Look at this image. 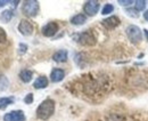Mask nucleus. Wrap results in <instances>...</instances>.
<instances>
[{
    "instance_id": "nucleus-10",
    "label": "nucleus",
    "mask_w": 148,
    "mask_h": 121,
    "mask_svg": "<svg viewBox=\"0 0 148 121\" xmlns=\"http://www.w3.org/2000/svg\"><path fill=\"white\" fill-rule=\"evenodd\" d=\"M67 58H69V53L66 49H60L53 55V59L57 63H64L67 61Z\"/></svg>"
},
{
    "instance_id": "nucleus-4",
    "label": "nucleus",
    "mask_w": 148,
    "mask_h": 121,
    "mask_svg": "<svg viewBox=\"0 0 148 121\" xmlns=\"http://www.w3.org/2000/svg\"><path fill=\"white\" fill-rule=\"evenodd\" d=\"M76 41L82 45V46H87V47H91L96 45V37L92 35V32L90 31H84L82 33L76 35Z\"/></svg>"
},
{
    "instance_id": "nucleus-22",
    "label": "nucleus",
    "mask_w": 148,
    "mask_h": 121,
    "mask_svg": "<svg viewBox=\"0 0 148 121\" xmlns=\"http://www.w3.org/2000/svg\"><path fill=\"white\" fill-rule=\"evenodd\" d=\"M33 102V94H27L24 98V103L25 104H31Z\"/></svg>"
},
{
    "instance_id": "nucleus-17",
    "label": "nucleus",
    "mask_w": 148,
    "mask_h": 121,
    "mask_svg": "<svg viewBox=\"0 0 148 121\" xmlns=\"http://www.w3.org/2000/svg\"><path fill=\"white\" fill-rule=\"evenodd\" d=\"M9 87V80L6 75L0 74V91H6Z\"/></svg>"
},
{
    "instance_id": "nucleus-24",
    "label": "nucleus",
    "mask_w": 148,
    "mask_h": 121,
    "mask_svg": "<svg viewBox=\"0 0 148 121\" xmlns=\"http://www.w3.org/2000/svg\"><path fill=\"white\" fill-rule=\"evenodd\" d=\"M26 49H27V46L25 44H19V54H24L26 52Z\"/></svg>"
},
{
    "instance_id": "nucleus-3",
    "label": "nucleus",
    "mask_w": 148,
    "mask_h": 121,
    "mask_svg": "<svg viewBox=\"0 0 148 121\" xmlns=\"http://www.w3.org/2000/svg\"><path fill=\"white\" fill-rule=\"evenodd\" d=\"M125 33H127L128 39L134 45L140 44L143 40V32L137 25H129L125 30Z\"/></svg>"
},
{
    "instance_id": "nucleus-21",
    "label": "nucleus",
    "mask_w": 148,
    "mask_h": 121,
    "mask_svg": "<svg viewBox=\"0 0 148 121\" xmlns=\"http://www.w3.org/2000/svg\"><path fill=\"white\" fill-rule=\"evenodd\" d=\"M6 39H7V35H6V31L2 29V28H0V44H2V42H5L6 41Z\"/></svg>"
},
{
    "instance_id": "nucleus-19",
    "label": "nucleus",
    "mask_w": 148,
    "mask_h": 121,
    "mask_svg": "<svg viewBox=\"0 0 148 121\" xmlns=\"http://www.w3.org/2000/svg\"><path fill=\"white\" fill-rule=\"evenodd\" d=\"M113 10H114V6H113L112 3H106V5L104 6L103 10H101V14H103V15H108V14L113 13Z\"/></svg>"
},
{
    "instance_id": "nucleus-14",
    "label": "nucleus",
    "mask_w": 148,
    "mask_h": 121,
    "mask_svg": "<svg viewBox=\"0 0 148 121\" xmlns=\"http://www.w3.org/2000/svg\"><path fill=\"white\" fill-rule=\"evenodd\" d=\"M32 78H33V72L30 70H23L19 72V79L25 84L30 82L32 80Z\"/></svg>"
},
{
    "instance_id": "nucleus-16",
    "label": "nucleus",
    "mask_w": 148,
    "mask_h": 121,
    "mask_svg": "<svg viewBox=\"0 0 148 121\" xmlns=\"http://www.w3.org/2000/svg\"><path fill=\"white\" fill-rule=\"evenodd\" d=\"M14 103V97H0V110H5L7 106Z\"/></svg>"
},
{
    "instance_id": "nucleus-26",
    "label": "nucleus",
    "mask_w": 148,
    "mask_h": 121,
    "mask_svg": "<svg viewBox=\"0 0 148 121\" xmlns=\"http://www.w3.org/2000/svg\"><path fill=\"white\" fill-rule=\"evenodd\" d=\"M144 18H145L146 21H148V9L144 13Z\"/></svg>"
},
{
    "instance_id": "nucleus-1",
    "label": "nucleus",
    "mask_w": 148,
    "mask_h": 121,
    "mask_svg": "<svg viewBox=\"0 0 148 121\" xmlns=\"http://www.w3.org/2000/svg\"><path fill=\"white\" fill-rule=\"evenodd\" d=\"M55 112V102L50 98L45 100L38 106L37 117L40 120H48Z\"/></svg>"
},
{
    "instance_id": "nucleus-7",
    "label": "nucleus",
    "mask_w": 148,
    "mask_h": 121,
    "mask_svg": "<svg viewBox=\"0 0 148 121\" xmlns=\"http://www.w3.org/2000/svg\"><path fill=\"white\" fill-rule=\"evenodd\" d=\"M42 35L47 38H51L58 32V24L56 22H49L41 29Z\"/></svg>"
},
{
    "instance_id": "nucleus-25",
    "label": "nucleus",
    "mask_w": 148,
    "mask_h": 121,
    "mask_svg": "<svg viewBox=\"0 0 148 121\" xmlns=\"http://www.w3.org/2000/svg\"><path fill=\"white\" fill-rule=\"evenodd\" d=\"M12 1H8V0H0V8L1 7H3V6H6L7 3H10Z\"/></svg>"
},
{
    "instance_id": "nucleus-15",
    "label": "nucleus",
    "mask_w": 148,
    "mask_h": 121,
    "mask_svg": "<svg viewBox=\"0 0 148 121\" xmlns=\"http://www.w3.org/2000/svg\"><path fill=\"white\" fill-rule=\"evenodd\" d=\"M14 16V10L13 9H6L0 14V21L3 23H8Z\"/></svg>"
},
{
    "instance_id": "nucleus-2",
    "label": "nucleus",
    "mask_w": 148,
    "mask_h": 121,
    "mask_svg": "<svg viewBox=\"0 0 148 121\" xmlns=\"http://www.w3.org/2000/svg\"><path fill=\"white\" fill-rule=\"evenodd\" d=\"M39 9H40V6H39V2L37 0H26L23 2V6H22L23 14L25 16H29V17L37 16Z\"/></svg>"
},
{
    "instance_id": "nucleus-12",
    "label": "nucleus",
    "mask_w": 148,
    "mask_h": 121,
    "mask_svg": "<svg viewBox=\"0 0 148 121\" xmlns=\"http://www.w3.org/2000/svg\"><path fill=\"white\" fill-rule=\"evenodd\" d=\"M47 86H48V79L45 75L38 77L37 79H36V81H34V84H33V87L36 89H43Z\"/></svg>"
},
{
    "instance_id": "nucleus-5",
    "label": "nucleus",
    "mask_w": 148,
    "mask_h": 121,
    "mask_svg": "<svg viewBox=\"0 0 148 121\" xmlns=\"http://www.w3.org/2000/svg\"><path fill=\"white\" fill-rule=\"evenodd\" d=\"M99 8H100V3L97 0L86 1L84 2V6H83V10H84L86 15H88V16H95L98 13Z\"/></svg>"
},
{
    "instance_id": "nucleus-18",
    "label": "nucleus",
    "mask_w": 148,
    "mask_h": 121,
    "mask_svg": "<svg viewBox=\"0 0 148 121\" xmlns=\"http://www.w3.org/2000/svg\"><path fill=\"white\" fill-rule=\"evenodd\" d=\"M134 7L139 12V10H144L145 7H146V1L145 0H136L134 1Z\"/></svg>"
},
{
    "instance_id": "nucleus-8",
    "label": "nucleus",
    "mask_w": 148,
    "mask_h": 121,
    "mask_svg": "<svg viewBox=\"0 0 148 121\" xmlns=\"http://www.w3.org/2000/svg\"><path fill=\"white\" fill-rule=\"evenodd\" d=\"M3 121H25L24 112L21 110L10 111L3 115Z\"/></svg>"
},
{
    "instance_id": "nucleus-20",
    "label": "nucleus",
    "mask_w": 148,
    "mask_h": 121,
    "mask_svg": "<svg viewBox=\"0 0 148 121\" xmlns=\"http://www.w3.org/2000/svg\"><path fill=\"white\" fill-rule=\"evenodd\" d=\"M125 13L131 16V17H139V13H138V10L137 9H134V8H128L127 10H125Z\"/></svg>"
},
{
    "instance_id": "nucleus-13",
    "label": "nucleus",
    "mask_w": 148,
    "mask_h": 121,
    "mask_svg": "<svg viewBox=\"0 0 148 121\" xmlns=\"http://www.w3.org/2000/svg\"><path fill=\"white\" fill-rule=\"evenodd\" d=\"M86 22H87V16L84 14H76V15H74L73 17L71 18V24L76 25V26L82 25Z\"/></svg>"
},
{
    "instance_id": "nucleus-23",
    "label": "nucleus",
    "mask_w": 148,
    "mask_h": 121,
    "mask_svg": "<svg viewBox=\"0 0 148 121\" xmlns=\"http://www.w3.org/2000/svg\"><path fill=\"white\" fill-rule=\"evenodd\" d=\"M119 3L121 6H130L131 3H134L133 0H119Z\"/></svg>"
},
{
    "instance_id": "nucleus-11",
    "label": "nucleus",
    "mask_w": 148,
    "mask_h": 121,
    "mask_svg": "<svg viewBox=\"0 0 148 121\" xmlns=\"http://www.w3.org/2000/svg\"><path fill=\"white\" fill-rule=\"evenodd\" d=\"M64 77H65V72H64V70L62 69H54L50 73V80L53 82L62 81L64 79Z\"/></svg>"
},
{
    "instance_id": "nucleus-9",
    "label": "nucleus",
    "mask_w": 148,
    "mask_h": 121,
    "mask_svg": "<svg viewBox=\"0 0 148 121\" xmlns=\"http://www.w3.org/2000/svg\"><path fill=\"white\" fill-rule=\"evenodd\" d=\"M120 23H121V21L117 16H110V17L101 21L103 26L105 29H107V30H114L115 28H117L120 25Z\"/></svg>"
},
{
    "instance_id": "nucleus-6",
    "label": "nucleus",
    "mask_w": 148,
    "mask_h": 121,
    "mask_svg": "<svg viewBox=\"0 0 148 121\" xmlns=\"http://www.w3.org/2000/svg\"><path fill=\"white\" fill-rule=\"evenodd\" d=\"M17 29H18L19 33L23 35H25V37L31 35L32 33H33V30H34L32 23H31L30 21H27V19H22V21L19 22Z\"/></svg>"
}]
</instances>
